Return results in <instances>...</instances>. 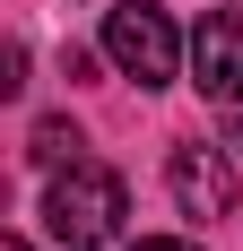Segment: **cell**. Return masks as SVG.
<instances>
[{"label":"cell","instance_id":"52a82bcc","mask_svg":"<svg viewBox=\"0 0 243 251\" xmlns=\"http://www.w3.org/2000/svg\"><path fill=\"white\" fill-rule=\"evenodd\" d=\"M226 139H235V148H243V104H235V122H226Z\"/></svg>","mask_w":243,"mask_h":251},{"label":"cell","instance_id":"277c9868","mask_svg":"<svg viewBox=\"0 0 243 251\" xmlns=\"http://www.w3.org/2000/svg\"><path fill=\"white\" fill-rule=\"evenodd\" d=\"M165 182H174V200H182V217H209V226H217L226 208H235V165H226L217 148H174L165 156Z\"/></svg>","mask_w":243,"mask_h":251},{"label":"cell","instance_id":"5b68a950","mask_svg":"<svg viewBox=\"0 0 243 251\" xmlns=\"http://www.w3.org/2000/svg\"><path fill=\"white\" fill-rule=\"evenodd\" d=\"M78 148H87V139H78L70 122H35V165H78Z\"/></svg>","mask_w":243,"mask_h":251},{"label":"cell","instance_id":"8992f818","mask_svg":"<svg viewBox=\"0 0 243 251\" xmlns=\"http://www.w3.org/2000/svg\"><path fill=\"white\" fill-rule=\"evenodd\" d=\"M130 251H200V243H182V234H139Z\"/></svg>","mask_w":243,"mask_h":251},{"label":"cell","instance_id":"3957f363","mask_svg":"<svg viewBox=\"0 0 243 251\" xmlns=\"http://www.w3.org/2000/svg\"><path fill=\"white\" fill-rule=\"evenodd\" d=\"M191 87L209 104H243V9H209L191 35Z\"/></svg>","mask_w":243,"mask_h":251},{"label":"cell","instance_id":"7a4b0ae2","mask_svg":"<svg viewBox=\"0 0 243 251\" xmlns=\"http://www.w3.org/2000/svg\"><path fill=\"white\" fill-rule=\"evenodd\" d=\"M104 61L122 78H139V87H165L182 70V44H174V18L165 9H148V0H122L104 9Z\"/></svg>","mask_w":243,"mask_h":251},{"label":"cell","instance_id":"ba28073f","mask_svg":"<svg viewBox=\"0 0 243 251\" xmlns=\"http://www.w3.org/2000/svg\"><path fill=\"white\" fill-rule=\"evenodd\" d=\"M0 251H26V243H18V234H9V243H0Z\"/></svg>","mask_w":243,"mask_h":251},{"label":"cell","instance_id":"6da1fadb","mask_svg":"<svg viewBox=\"0 0 243 251\" xmlns=\"http://www.w3.org/2000/svg\"><path fill=\"white\" fill-rule=\"evenodd\" d=\"M130 200H122V174L96 165V156H78V165H52V191H44V226L61 243H104L122 234Z\"/></svg>","mask_w":243,"mask_h":251}]
</instances>
